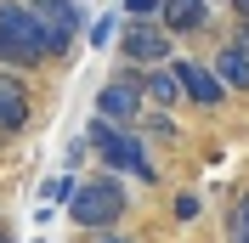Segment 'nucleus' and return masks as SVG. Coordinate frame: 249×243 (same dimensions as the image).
I'll return each instance as SVG.
<instances>
[{"instance_id": "nucleus-1", "label": "nucleus", "mask_w": 249, "mask_h": 243, "mask_svg": "<svg viewBox=\"0 0 249 243\" xmlns=\"http://www.w3.org/2000/svg\"><path fill=\"white\" fill-rule=\"evenodd\" d=\"M62 215H68V226H79L85 238H102V232H119V221L130 215V192H124L119 175H85V181L74 187V198L62 204Z\"/></svg>"}, {"instance_id": "nucleus-2", "label": "nucleus", "mask_w": 249, "mask_h": 243, "mask_svg": "<svg viewBox=\"0 0 249 243\" xmlns=\"http://www.w3.org/2000/svg\"><path fill=\"white\" fill-rule=\"evenodd\" d=\"M85 141H91V153L102 158L108 175H119V181H124V175H136V181L159 187V170H153V158H147V147H142V130H119V124H108V119H96V113H91Z\"/></svg>"}, {"instance_id": "nucleus-3", "label": "nucleus", "mask_w": 249, "mask_h": 243, "mask_svg": "<svg viewBox=\"0 0 249 243\" xmlns=\"http://www.w3.org/2000/svg\"><path fill=\"white\" fill-rule=\"evenodd\" d=\"M142 113H147V96H142V68H113V79L96 91V119L119 124V130H136Z\"/></svg>"}, {"instance_id": "nucleus-4", "label": "nucleus", "mask_w": 249, "mask_h": 243, "mask_svg": "<svg viewBox=\"0 0 249 243\" xmlns=\"http://www.w3.org/2000/svg\"><path fill=\"white\" fill-rule=\"evenodd\" d=\"M29 12L40 17V29H46V40H51V62L74 57L79 34L91 29V23H85V0H29Z\"/></svg>"}, {"instance_id": "nucleus-5", "label": "nucleus", "mask_w": 249, "mask_h": 243, "mask_svg": "<svg viewBox=\"0 0 249 243\" xmlns=\"http://www.w3.org/2000/svg\"><path fill=\"white\" fill-rule=\"evenodd\" d=\"M119 62L124 68H164V62H176V34L164 29V23H124L119 29Z\"/></svg>"}, {"instance_id": "nucleus-6", "label": "nucleus", "mask_w": 249, "mask_h": 243, "mask_svg": "<svg viewBox=\"0 0 249 243\" xmlns=\"http://www.w3.org/2000/svg\"><path fill=\"white\" fill-rule=\"evenodd\" d=\"M170 68H176V79H181V96H187L193 107L215 113V107H227V102H232V91L221 85V74H215L204 57H176Z\"/></svg>"}, {"instance_id": "nucleus-7", "label": "nucleus", "mask_w": 249, "mask_h": 243, "mask_svg": "<svg viewBox=\"0 0 249 243\" xmlns=\"http://www.w3.org/2000/svg\"><path fill=\"white\" fill-rule=\"evenodd\" d=\"M0 34H6L17 51H29L34 62H51V40H46V29H40V17L29 12V0H0Z\"/></svg>"}, {"instance_id": "nucleus-8", "label": "nucleus", "mask_w": 249, "mask_h": 243, "mask_svg": "<svg viewBox=\"0 0 249 243\" xmlns=\"http://www.w3.org/2000/svg\"><path fill=\"white\" fill-rule=\"evenodd\" d=\"M29 85H23V74H6L0 68V141L17 136V130H29Z\"/></svg>"}, {"instance_id": "nucleus-9", "label": "nucleus", "mask_w": 249, "mask_h": 243, "mask_svg": "<svg viewBox=\"0 0 249 243\" xmlns=\"http://www.w3.org/2000/svg\"><path fill=\"white\" fill-rule=\"evenodd\" d=\"M210 17H215V6L210 0H164V29L176 34V40H193V34H210Z\"/></svg>"}, {"instance_id": "nucleus-10", "label": "nucleus", "mask_w": 249, "mask_h": 243, "mask_svg": "<svg viewBox=\"0 0 249 243\" xmlns=\"http://www.w3.org/2000/svg\"><path fill=\"white\" fill-rule=\"evenodd\" d=\"M142 96H147V107H164V113H170L176 102H187V96H181V79H176V68H170V62L142 74Z\"/></svg>"}, {"instance_id": "nucleus-11", "label": "nucleus", "mask_w": 249, "mask_h": 243, "mask_svg": "<svg viewBox=\"0 0 249 243\" xmlns=\"http://www.w3.org/2000/svg\"><path fill=\"white\" fill-rule=\"evenodd\" d=\"M210 68L221 74V85H227V91H249V51H238L232 40H221V46H215Z\"/></svg>"}, {"instance_id": "nucleus-12", "label": "nucleus", "mask_w": 249, "mask_h": 243, "mask_svg": "<svg viewBox=\"0 0 249 243\" xmlns=\"http://www.w3.org/2000/svg\"><path fill=\"white\" fill-rule=\"evenodd\" d=\"M136 130H142V141H176V136H181V124H176V113H164V107H147Z\"/></svg>"}, {"instance_id": "nucleus-13", "label": "nucleus", "mask_w": 249, "mask_h": 243, "mask_svg": "<svg viewBox=\"0 0 249 243\" xmlns=\"http://www.w3.org/2000/svg\"><path fill=\"white\" fill-rule=\"evenodd\" d=\"M119 29H124V12H102L91 29H85V46H91V51H108L113 40H119Z\"/></svg>"}, {"instance_id": "nucleus-14", "label": "nucleus", "mask_w": 249, "mask_h": 243, "mask_svg": "<svg viewBox=\"0 0 249 243\" xmlns=\"http://www.w3.org/2000/svg\"><path fill=\"white\" fill-rule=\"evenodd\" d=\"M74 187H79V175H51V181L40 187V204H46V209H57V204H68V198H74Z\"/></svg>"}, {"instance_id": "nucleus-15", "label": "nucleus", "mask_w": 249, "mask_h": 243, "mask_svg": "<svg viewBox=\"0 0 249 243\" xmlns=\"http://www.w3.org/2000/svg\"><path fill=\"white\" fill-rule=\"evenodd\" d=\"M164 0H124V23H159Z\"/></svg>"}, {"instance_id": "nucleus-16", "label": "nucleus", "mask_w": 249, "mask_h": 243, "mask_svg": "<svg viewBox=\"0 0 249 243\" xmlns=\"http://www.w3.org/2000/svg\"><path fill=\"white\" fill-rule=\"evenodd\" d=\"M227 232H232V243H244V238H249V187L238 192V204H232V221H227Z\"/></svg>"}, {"instance_id": "nucleus-17", "label": "nucleus", "mask_w": 249, "mask_h": 243, "mask_svg": "<svg viewBox=\"0 0 249 243\" xmlns=\"http://www.w3.org/2000/svg\"><path fill=\"white\" fill-rule=\"evenodd\" d=\"M176 226H193V221H198V215H204V204H198V192H181V198H176Z\"/></svg>"}, {"instance_id": "nucleus-18", "label": "nucleus", "mask_w": 249, "mask_h": 243, "mask_svg": "<svg viewBox=\"0 0 249 243\" xmlns=\"http://www.w3.org/2000/svg\"><path fill=\"white\" fill-rule=\"evenodd\" d=\"M232 46L249 51V17H238V23H232Z\"/></svg>"}, {"instance_id": "nucleus-19", "label": "nucleus", "mask_w": 249, "mask_h": 243, "mask_svg": "<svg viewBox=\"0 0 249 243\" xmlns=\"http://www.w3.org/2000/svg\"><path fill=\"white\" fill-rule=\"evenodd\" d=\"M91 243H136L130 232H102V238H91Z\"/></svg>"}, {"instance_id": "nucleus-20", "label": "nucleus", "mask_w": 249, "mask_h": 243, "mask_svg": "<svg viewBox=\"0 0 249 243\" xmlns=\"http://www.w3.org/2000/svg\"><path fill=\"white\" fill-rule=\"evenodd\" d=\"M227 6H232V12H238V17H249V0H227Z\"/></svg>"}, {"instance_id": "nucleus-21", "label": "nucleus", "mask_w": 249, "mask_h": 243, "mask_svg": "<svg viewBox=\"0 0 249 243\" xmlns=\"http://www.w3.org/2000/svg\"><path fill=\"white\" fill-rule=\"evenodd\" d=\"M210 6H215V0H210Z\"/></svg>"}, {"instance_id": "nucleus-22", "label": "nucleus", "mask_w": 249, "mask_h": 243, "mask_svg": "<svg viewBox=\"0 0 249 243\" xmlns=\"http://www.w3.org/2000/svg\"><path fill=\"white\" fill-rule=\"evenodd\" d=\"M34 243H40V238H34Z\"/></svg>"}, {"instance_id": "nucleus-23", "label": "nucleus", "mask_w": 249, "mask_h": 243, "mask_svg": "<svg viewBox=\"0 0 249 243\" xmlns=\"http://www.w3.org/2000/svg\"><path fill=\"white\" fill-rule=\"evenodd\" d=\"M244 243H249V238H244Z\"/></svg>"}]
</instances>
